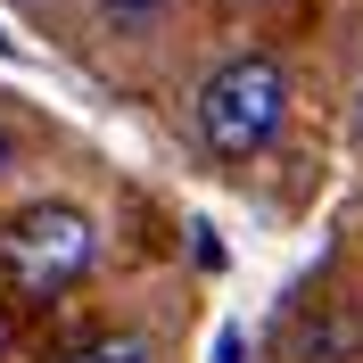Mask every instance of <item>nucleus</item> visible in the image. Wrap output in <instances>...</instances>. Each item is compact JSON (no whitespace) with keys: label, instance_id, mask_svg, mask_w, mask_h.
Instances as JSON below:
<instances>
[{"label":"nucleus","instance_id":"obj_1","mask_svg":"<svg viewBox=\"0 0 363 363\" xmlns=\"http://www.w3.org/2000/svg\"><path fill=\"white\" fill-rule=\"evenodd\" d=\"M91 264H99V223L67 199H42V206H25V215L0 223V289L17 306L67 297Z\"/></svg>","mask_w":363,"mask_h":363},{"label":"nucleus","instance_id":"obj_2","mask_svg":"<svg viewBox=\"0 0 363 363\" xmlns=\"http://www.w3.org/2000/svg\"><path fill=\"white\" fill-rule=\"evenodd\" d=\"M289 124V74L281 58H223V67L199 83V140L215 157H256L272 149V133Z\"/></svg>","mask_w":363,"mask_h":363},{"label":"nucleus","instance_id":"obj_3","mask_svg":"<svg viewBox=\"0 0 363 363\" xmlns=\"http://www.w3.org/2000/svg\"><path fill=\"white\" fill-rule=\"evenodd\" d=\"M67 363H157V347L140 339V330H108V339H91V347H74Z\"/></svg>","mask_w":363,"mask_h":363},{"label":"nucleus","instance_id":"obj_4","mask_svg":"<svg viewBox=\"0 0 363 363\" xmlns=\"http://www.w3.org/2000/svg\"><path fill=\"white\" fill-rule=\"evenodd\" d=\"M165 9H174V0H99V25H108V33H149Z\"/></svg>","mask_w":363,"mask_h":363},{"label":"nucleus","instance_id":"obj_5","mask_svg":"<svg viewBox=\"0 0 363 363\" xmlns=\"http://www.w3.org/2000/svg\"><path fill=\"white\" fill-rule=\"evenodd\" d=\"M215 363H240V330H223V347H215Z\"/></svg>","mask_w":363,"mask_h":363},{"label":"nucleus","instance_id":"obj_6","mask_svg":"<svg viewBox=\"0 0 363 363\" xmlns=\"http://www.w3.org/2000/svg\"><path fill=\"white\" fill-rule=\"evenodd\" d=\"M9 165H17V140H9V124H0V174H9Z\"/></svg>","mask_w":363,"mask_h":363},{"label":"nucleus","instance_id":"obj_7","mask_svg":"<svg viewBox=\"0 0 363 363\" xmlns=\"http://www.w3.org/2000/svg\"><path fill=\"white\" fill-rule=\"evenodd\" d=\"M355 140H363V91H355Z\"/></svg>","mask_w":363,"mask_h":363}]
</instances>
